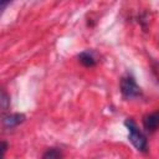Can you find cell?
I'll use <instances>...</instances> for the list:
<instances>
[{
  "instance_id": "obj_1",
  "label": "cell",
  "mask_w": 159,
  "mask_h": 159,
  "mask_svg": "<svg viewBox=\"0 0 159 159\" xmlns=\"http://www.w3.org/2000/svg\"><path fill=\"white\" fill-rule=\"evenodd\" d=\"M124 125L128 129V139L132 145L140 153L148 152V139L145 134L139 129L138 124L133 118H127L124 120Z\"/></svg>"
},
{
  "instance_id": "obj_2",
  "label": "cell",
  "mask_w": 159,
  "mask_h": 159,
  "mask_svg": "<svg viewBox=\"0 0 159 159\" xmlns=\"http://www.w3.org/2000/svg\"><path fill=\"white\" fill-rule=\"evenodd\" d=\"M119 89L122 96L125 99H132V98H138L142 96V88L137 83L135 78L132 75H125L120 78L119 82Z\"/></svg>"
},
{
  "instance_id": "obj_3",
  "label": "cell",
  "mask_w": 159,
  "mask_h": 159,
  "mask_svg": "<svg viewBox=\"0 0 159 159\" xmlns=\"http://www.w3.org/2000/svg\"><path fill=\"white\" fill-rule=\"evenodd\" d=\"M26 119L24 113H6L2 116V127L4 129H14L22 124Z\"/></svg>"
},
{
  "instance_id": "obj_4",
  "label": "cell",
  "mask_w": 159,
  "mask_h": 159,
  "mask_svg": "<svg viewBox=\"0 0 159 159\" xmlns=\"http://www.w3.org/2000/svg\"><path fill=\"white\" fill-rule=\"evenodd\" d=\"M143 128L148 133H154L159 129V111H154L143 117Z\"/></svg>"
},
{
  "instance_id": "obj_5",
  "label": "cell",
  "mask_w": 159,
  "mask_h": 159,
  "mask_svg": "<svg viewBox=\"0 0 159 159\" xmlns=\"http://www.w3.org/2000/svg\"><path fill=\"white\" fill-rule=\"evenodd\" d=\"M78 61L82 66L87 67V68H91V67H94L98 62L97 57H96V53L91 50H84L82 51L80 55H78Z\"/></svg>"
},
{
  "instance_id": "obj_6",
  "label": "cell",
  "mask_w": 159,
  "mask_h": 159,
  "mask_svg": "<svg viewBox=\"0 0 159 159\" xmlns=\"http://www.w3.org/2000/svg\"><path fill=\"white\" fill-rule=\"evenodd\" d=\"M0 104H1V111L4 114H6L7 109L10 108V96L7 94V92L5 89L1 91V99H0Z\"/></svg>"
},
{
  "instance_id": "obj_7",
  "label": "cell",
  "mask_w": 159,
  "mask_h": 159,
  "mask_svg": "<svg viewBox=\"0 0 159 159\" xmlns=\"http://www.w3.org/2000/svg\"><path fill=\"white\" fill-rule=\"evenodd\" d=\"M41 159H61V152L57 148H48L42 154Z\"/></svg>"
},
{
  "instance_id": "obj_8",
  "label": "cell",
  "mask_w": 159,
  "mask_h": 159,
  "mask_svg": "<svg viewBox=\"0 0 159 159\" xmlns=\"http://www.w3.org/2000/svg\"><path fill=\"white\" fill-rule=\"evenodd\" d=\"M7 150V143L5 140L1 142V159H5V154Z\"/></svg>"
}]
</instances>
